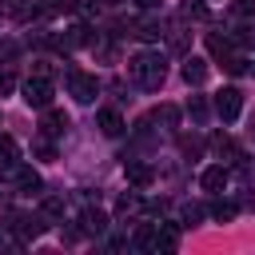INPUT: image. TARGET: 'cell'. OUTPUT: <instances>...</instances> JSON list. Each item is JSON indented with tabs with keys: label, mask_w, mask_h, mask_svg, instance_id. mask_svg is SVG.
Returning <instances> with one entry per match:
<instances>
[{
	"label": "cell",
	"mask_w": 255,
	"mask_h": 255,
	"mask_svg": "<svg viewBox=\"0 0 255 255\" xmlns=\"http://www.w3.org/2000/svg\"><path fill=\"white\" fill-rule=\"evenodd\" d=\"M40 211H44L48 219H60V215H64V199H56V195H52V199H44V203H40Z\"/></svg>",
	"instance_id": "31"
},
{
	"label": "cell",
	"mask_w": 255,
	"mask_h": 255,
	"mask_svg": "<svg viewBox=\"0 0 255 255\" xmlns=\"http://www.w3.org/2000/svg\"><path fill=\"white\" fill-rule=\"evenodd\" d=\"M20 92H24V104L28 108H40V112L52 108V80L48 76H28Z\"/></svg>",
	"instance_id": "5"
},
{
	"label": "cell",
	"mask_w": 255,
	"mask_h": 255,
	"mask_svg": "<svg viewBox=\"0 0 255 255\" xmlns=\"http://www.w3.org/2000/svg\"><path fill=\"white\" fill-rule=\"evenodd\" d=\"M131 36H139V40H159V36H163V20H159V16H143V20L131 24Z\"/></svg>",
	"instance_id": "13"
},
{
	"label": "cell",
	"mask_w": 255,
	"mask_h": 255,
	"mask_svg": "<svg viewBox=\"0 0 255 255\" xmlns=\"http://www.w3.org/2000/svg\"><path fill=\"white\" fill-rule=\"evenodd\" d=\"M251 72H255V60H251Z\"/></svg>",
	"instance_id": "38"
},
{
	"label": "cell",
	"mask_w": 255,
	"mask_h": 255,
	"mask_svg": "<svg viewBox=\"0 0 255 255\" xmlns=\"http://www.w3.org/2000/svg\"><path fill=\"white\" fill-rule=\"evenodd\" d=\"M247 131H251V139H255V116H251V120H247Z\"/></svg>",
	"instance_id": "36"
},
{
	"label": "cell",
	"mask_w": 255,
	"mask_h": 255,
	"mask_svg": "<svg viewBox=\"0 0 255 255\" xmlns=\"http://www.w3.org/2000/svg\"><path fill=\"white\" fill-rule=\"evenodd\" d=\"M135 4H139L143 12H155V8H159V0H135Z\"/></svg>",
	"instance_id": "35"
},
{
	"label": "cell",
	"mask_w": 255,
	"mask_h": 255,
	"mask_svg": "<svg viewBox=\"0 0 255 255\" xmlns=\"http://www.w3.org/2000/svg\"><path fill=\"white\" fill-rule=\"evenodd\" d=\"M104 4H120V0H104Z\"/></svg>",
	"instance_id": "37"
},
{
	"label": "cell",
	"mask_w": 255,
	"mask_h": 255,
	"mask_svg": "<svg viewBox=\"0 0 255 255\" xmlns=\"http://www.w3.org/2000/svg\"><path fill=\"white\" fill-rule=\"evenodd\" d=\"M179 76H183V84L199 88V84L207 80V60H199V56H187V60H183V68H179Z\"/></svg>",
	"instance_id": "10"
},
{
	"label": "cell",
	"mask_w": 255,
	"mask_h": 255,
	"mask_svg": "<svg viewBox=\"0 0 255 255\" xmlns=\"http://www.w3.org/2000/svg\"><path fill=\"white\" fill-rule=\"evenodd\" d=\"M64 84H68V96L76 100V104H92L96 100V92H100V84H96V76H88L84 68H64Z\"/></svg>",
	"instance_id": "2"
},
{
	"label": "cell",
	"mask_w": 255,
	"mask_h": 255,
	"mask_svg": "<svg viewBox=\"0 0 255 255\" xmlns=\"http://www.w3.org/2000/svg\"><path fill=\"white\" fill-rule=\"evenodd\" d=\"M211 147L223 155V163H239V159H243V155H239V147H235L227 135H215V139H211Z\"/></svg>",
	"instance_id": "20"
},
{
	"label": "cell",
	"mask_w": 255,
	"mask_h": 255,
	"mask_svg": "<svg viewBox=\"0 0 255 255\" xmlns=\"http://www.w3.org/2000/svg\"><path fill=\"white\" fill-rule=\"evenodd\" d=\"M203 215H207V211H203L199 203H183V207H179V223H183V227H195V223H203Z\"/></svg>",
	"instance_id": "25"
},
{
	"label": "cell",
	"mask_w": 255,
	"mask_h": 255,
	"mask_svg": "<svg viewBox=\"0 0 255 255\" xmlns=\"http://www.w3.org/2000/svg\"><path fill=\"white\" fill-rule=\"evenodd\" d=\"M40 131H44L48 139H56V135H64V131H68V116H64V112H56V108H44V120H40Z\"/></svg>",
	"instance_id": "11"
},
{
	"label": "cell",
	"mask_w": 255,
	"mask_h": 255,
	"mask_svg": "<svg viewBox=\"0 0 255 255\" xmlns=\"http://www.w3.org/2000/svg\"><path fill=\"white\" fill-rule=\"evenodd\" d=\"M239 112H243V92L239 88H219L215 92V116L223 124H231V120H239Z\"/></svg>",
	"instance_id": "6"
},
{
	"label": "cell",
	"mask_w": 255,
	"mask_h": 255,
	"mask_svg": "<svg viewBox=\"0 0 255 255\" xmlns=\"http://www.w3.org/2000/svg\"><path fill=\"white\" fill-rule=\"evenodd\" d=\"M0 199H4V191H0Z\"/></svg>",
	"instance_id": "39"
},
{
	"label": "cell",
	"mask_w": 255,
	"mask_h": 255,
	"mask_svg": "<svg viewBox=\"0 0 255 255\" xmlns=\"http://www.w3.org/2000/svg\"><path fill=\"white\" fill-rule=\"evenodd\" d=\"M108 231V215L100 207H84L80 211V235H104Z\"/></svg>",
	"instance_id": "9"
},
{
	"label": "cell",
	"mask_w": 255,
	"mask_h": 255,
	"mask_svg": "<svg viewBox=\"0 0 255 255\" xmlns=\"http://www.w3.org/2000/svg\"><path fill=\"white\" fill-rule=\"evenodd\" d=\"M207 52H211V56H215V60L223 64V60H227V56L235 52V44H231V36H219V32H207Z\"/></svg>",
	"instance_id": "16"
},
{
	"label": "cell",
	"mask_w": 255,
	"mask_h": 255,
	"mask_svg": "<svg viewBox=\"0 0 255 255\" xmlns=\"http://www.w3.org/2000/svg\"><path fill=\"white\" fill-rule=\"evenodd\" d=\"M135 211H139V195H135V191H124V195L116 199V215L128 219V215H135Z\"/></svg>",
	"instance_id": "23"
},
{
	"label": "cell",
	"mask_w": 255,
	"mask_h": 255,
	"mask_svg": "<svg viewBox=\"0 0 255 255\" xmlns=\"http://www.w3.org/2000/svg\"><path fill=\"white\" fill-rule=\"evenodd\" d=\"M179 247V227L175 223H159V247L155 251H175Z\"/></svg>",
	"instance_id": "21"
},
{
	"label": "cell",
	"mask_w": 255,
	"mask_h": 255,
	"mask_svg": "<svg viewBox=\"0 0 255 255\" xmlns=\"http://www.w3.org/2000/svg\"><path fill=\"white\" fill-rule=\"evenodd\" d=\"M0 243H4V239H0Z\"/></svg>",
	"instance_id": "40"
},
{
	"label": "cell",
	"mask_w": 255,
	"mask_h": 255,
	"mask_svg": "<svg viewBox=\"0 0 255 255\" xmlns=\"http://www.w3.org/2000/svg\"><path fill=\"white\" fill-rule=\"evenodd\" d=\"M131 247H139V251H155V247H159V227H155V223H139L135 235H131Z\"/></svg>",
	"instance_id": "12"
},
{
	"label": "cell",
	"mask_w": 255,
	"mask_h": 255,
	"mask_svg": "<svg viewBox=\"0 0 255 255\" xmlns=\"http://www.w3.org/2000/svg\"><path fill=\"white\" fill-rule=\"evenodd\" d=\"M96 124H100V131H104V135H120V131L128 128V124H124V116H120L116 108H104V112L96 116Z\"/></svg>",
	"instance_id": "14"
},
{
	"label": "cell",
	"mask_w": 255,
	"mask_h": 255,
	"mask_svg": "<svg viewBox=\"0 0 255 255\" xmlns=\"http://www.w3.org/2000/svg\"><path fill=\"white\" fill-rule=\"evenodd\" d=\"M12 171V187L20 191V195H32V191H40V175L28 167V163H16V167H8Z\"/></svg>",
	"instance_id": "8"
},
{
	"label": "cell",
	"mask_w": 255,
	"mask_h": 255,
	"mask_svg": "<svg viewBox=\"0 0 255 255\" xmlns=\"http://www.w3.org/2000/svg\"><path fill=\"white\" fill-rule=\"evenodd\" d=\"M128 80L143 92H159L163 80H167V60L159 52H135L128 60Z\"/></svg>",
	"instance_id": "1"
},
{
	"label": "cell",
	"mask_w": 255,
	"mask_h": 255,
	"mask_svg": "<svg viewBox=\"0 0 255 255\" xmlns=\"http://www.w3.org/2000/svg\"><path fill=\"white\" fill-rule=\"evenodd\" d=\"M179 20H207V4L203 0H183L179 4Z\"/></svg>",
	"instance_id": "22"
},
{
	"label": "cell",
	"mask_w": 255,
	"mask_h": 255,
	"mask_svg": "<svg viewBox=\"0 0 255 255\" xmlns=\"http://www.w3.org/2000/svg\"><path fill=\"white\" fill-rule=\"evenodd\" d=\"M223 68H227V72H231V76H243V72H247V60H243V56H239V52H231V56H227V60H223Z\"/></svg>",
	"instance_id": "30"
},
{
	"label": "cell",
	"mask_w": 255,
	"mask_h": 255,
	"mask_svg": "<svg viewBox=\"0 0 255 255\" xmlns=\"http://www.w3.org/2000/svg\"><path fill=\"white\" fill-rule=\"evenodd\" d=\"M20 163V147L12 135H0V167H16Z\"/></svg>",
	"instance_id": "19"
},
{
	"label": "cell",
	"mask_w": 255,
	"mask_h": 255,
	"mask_svg": "<svg viewBox=\"0 0 255 255\" xmlns=\"http://www.w3.org/2000/svg\"><path fill=\"white\" fill-rule=\"evenodd\" d=\"M36 155H40V159H52V155H56V151H52V143H48V135H44V139H36Z\"/></svg>",
	"instance_id": "34"
},
{
	"label": "cell",
	"mask_w": 255,
	"mask_h": 255,
	"mask_svg": "<svg viewBox=\"0 0 255 255\" xmlns=\"http://www.w3.org/2000/svg\"><path fill=\"white\" fill-rule=\"evenodd\" d=\"M124 171H128V183H131V187H147V183L155 179V171H151L147 163H139V159H128Z\"/></svg>",
	"instance_id": "15"
},
{
	"label": "cell",
	"mask_w": 255,
	"mask_h": 255,
	"mask_svg": "<svg viewBox=\"0 0 255 255\" xmlns=\"http://www.w3.org/2000/svg\"><path fill=\"white\" fill-rule=\"evenodd\" d=\"M163 36H167V44H171V52H187V32H183L179 24H171V28L163 32Z\"/></svg>",
	"instance_id": "26"
},
{
	"label": "cell",
	"mask_w": 255,
	"mask_h": 255,
	"mask_svg": "<svg viewBox=\"0 0 255 255\" xmlns=\"http://www.w3.org/2000/svg\"><path fill=\"white\" fill-rule=\"evenodd\" d=\"M187 116H191L195 124H203V120H207V100H203V96H191V100H187Z\"/></svg>",
	"instance_id": "28"
},
{
	"label": "cell",
	"mask_w": 255,
	"mask_h": 255,
	"mask_svg": "<svg viewBox=\"0 0 255 255\" xmlns=\"http://www.w3.org/2000/svg\"><path fill=\"white\" fill-rule=\"evenodd\" d=\"M147 124H159V128H167V131H171V128L179 124V108H175V104H159V108L147 116Z\"/></svg>",
	"instance_id": "17"
},
{
	"label": "cell",
	"mask_w": 255,
	"mask_h": 255,
	"mask_svg": "<svg viewBox=\"0 0 255 255\" xmlns=\"http://www.w3.org/2000/svg\"><path fill=\"white\" fill-rule=\"evenodd\" d=\"M48 44H52V48H60V52H72V48H88V44H96V36H92V28H88V24H72L68 32L48 36Z\"/></svg>",
	"instance_id": "4"
},
{
	"label": "cell",
	"mask_w": 255,
	"mask_h": 255,
	"mask_svg": "<svg viewBox=\"0 0 255 255\" xmlns=\"http://www.w3.org/2000/svg\"><path fill=\"white\" fill-rule=\"evenodd\" d=\"M4 223H8L20 239H36V235L48 227V215H44V211H36V215H28V211H4Z\"/></svg>",
	"instance_id": "3"
},
{
	"label": "cell",
	"mask_w": 255,
	"mask_h": 255,
	"mask_svg": "<svg viewBox=\"0 0 255 255\" xmlns=\"http://www.w3.org/2000/svg\"><path fill=\"white\" fill-rule=\"evenodd\" d=\"M235 211H239V207H235L231 199H211V207H207V215H211V219H219V223H231V219H235Z\"/></svg>",
	"instance_id": "18"
},
{
	"label": "cell",
	"mask_w": 255,
	"mask_h": 255,
	"mask_svg": "<svg viewBox=\"0 0 255 255\" xmlns=\"http://www.w3.org/2000/svg\"><path fill=\"white\" fill-rule=\"evenodd\" d=\"M231 44L243 48V52H251V48H255V28H251V24H239V28L231 32Z\"/></svg>",
	"instance_id": "24"
},
{
	"label": "cell",
	"mask_w": 255,
	"mask_h": 255,
	"mask_svg": "<svg viewBox=\"0 0 255 255\" xmlns=\"http://www.w3.org/2000/svg\"><path fill=\"white\" fill-rule=\"evenodd\" d=\"M227 183H231V171H227L223 163H211V167H203V175H199V187L211 191V195L227 191Z\"/></svg>",
	"instance_id": "7"
},
{
	"label": "cell",
	"mask_w": 255,
	"mask_h": 255,
	"mask_svg": "<svg viewBox=\"0 0 255 255\" xmlns=\"http://www.w3.org/2000/svg\"><path fill=\"white\" fill-rule=\"evenodd\" d=\"M44 8H48V12H76L80 4H76V0H48Z\"/></svg>",
	"instance_id": "33"
},
{
	"label": "cell",
	"mask_w": 255,
	"mask_h": 255,
	"mask_svg": "<svg viewBox=\"0 0 255 255\" xmlns=\"http://www.w3.org/2000/svg\"><path fill=\"white\" fill-rule=\"evenodd\" d=\"M179 151H183V155H199V151H203V143H199L195 135H183V139H179Z\"/></svg>",
	"instance_id": "32"
},
{
	"label": "cell",
	"mask_w": 255,
	"mask_h": 255,
	"mask_svg": "<svg viewBox=\"0 0 255 255\" xmlns=\"http://www.w3.org/2000/svg\"><path fill=\"white\" fill-rule=\"evenodd\" d=\"M8 92H16V68L4 60L0 64V96H8Z\"/></svg>",
	"instance_id": "27"
},
{
	"label": "cell",
	"mask_w": 255,
	"mask_h": 255,
	"mask_svg": "<svg viewBox=\"0 0 255 255\" xmlns=\"http://www.w3.org/2000/svg\"><path fill=\"white\" fill-rule=\"evenodd\" d=\"M231 16L235 20H255V0H231Z\"/></svg>",
	"instance_id": "29"
}]
</instances>
